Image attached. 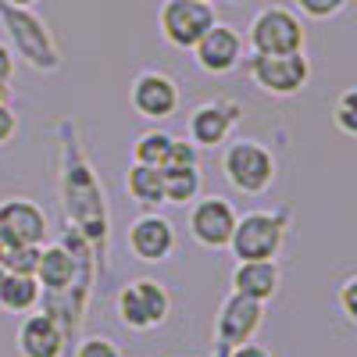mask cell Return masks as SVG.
Segmentation results:
<instances>
[{
    "label": "cell",
    "mask_w": 357,
    "mask_h": 357,
    "mask_svg": "<svg viewBox=\"0 0 357 357\" xmlns=\"http://www.w3.org/2000/svg\"><path fill=\"white\" fill-rule=\"evenodd\" d=\"M0 25H4V33L11 36V54L22 57L29 68L50 75V72H57L65 65L61 47H57L50 25L33 8H8V4H0Z\"/></svg>",
    "instance_id": "1"
},
{
    "label": "cell",
    "mask_w": 357,
    "mask_h": 357,
    "mask_svg": "<svg viewBox=\"0 0 357 357\" xmlns=\"http://www.w3.org/2000/svg\"><path fill=\"white\" fill-rule=\"evenodd\" d=\"M286 232H289V211H243L236 215V229L225 250H232L236 261H279L286 247Z\"/></svg>",
    "instance_id": "2"
},
{
    "label": "cell",
    "mask_w": 357,
    "mask_h": 357,
    "mask_svg": "<svg viewBox=\"0 0 357 357\" xmlns=\"http://www.w3.org/2000/svg\"><path fill=\"white\" fill-rule=\"evenodd\" d=\"M247 50L250 54H304L307 47V29H304V18L296 15L293 8L286 4H268L261 8L250 25H247Z\"/></svg>",
    "instance_id": "3"
},
{
    "label": "cell",
    "mask_w": 357,
    "mask_h": 357,
    "mask_svg": "<svg viewBox=\"0 0 357 357\" xmlns=\"http://www.w3.org/2000/svg\"><path fill=\"white\" fill-rule=\"evenodd\" d=\"M222 175L232 190H240L247 197H261L272 190L275 183V154L257 139H232L222 154Z\"/></svg>",
    "instance_id": "4"
},
{
    "label": "cell",
    "mask_w": 357,
    "mask_h": 357,
    "mask_svg": "<svg viewBox=\"0 0 357 357\" xmlns=\"http://www.w3.org/2000/svg\"><path fill=\"white\" fill-rule=\"evenodd\" d=\"M243 72L250 82L268 97H296L311 82V61L307 54H247Z\"/></svg>",
    "instance_id": "5"
},
{
    "label": "cell",
    "mask_w": 357,
    "mask_h": 357,
    "mask_svg": "<svg viewBox=\"0 0 357 357\" xmlns=\"http://www.w3.org/2000/svg\"><path fill=\"white\" fill-rule=\"evenodd\" d=\"M114 314L118 321L132 333H151L161 329L172 314V296L161 282L154 279H139L118 289V301H114Z\"/></svg>",
    "instance_id": "6"
},
{
    "label": "cell",
    "mask_w": 357,
    "mask_h": 357,
    "mask_svg": "<svg viewBox=\"0 0 357 357\" xmlns=\"http://www.w3.org/2000/svg\"><path fill=\"white\" fill-rule=\"evenodd\" d=\"M215 22V4H207V0H165L158 8V33L175 50H193Z\"/></svg>",
    "instance_id": "7"
},
{
    "label": "cell",
    "mask_w": 357,
    "mask_h": 357,
    "mask_svg": "<svg viewBox=\"0 0 357 357\" xmlns=\"http://www.w3.org/2000/svg\"><path fill=\"white\" fill-rule=\"evenodd\" d=\"M193 61L204 75H229L243 65L247 57V43H243V33L232 29L229 22H215L207 33L197 40V47L190 50Z\"/></svg>",
    "instance_id": "8"
},
{
    "label": "cell",
    "mask_w": 357,
    "mask_h": 357,
    "mask_svg": "<svg viewBox=\"0 0 357 357\" xmlns=\"http://www.w3.org/2000/svg\"><path fill=\"white\" fill-rule=\"evenodd\" d=\"M261 321H264V304L240 296V293H229L215 318V357H225L232 347L254 340Z\"/></svg>",
    "instance_id": "9"
},
{
    "label": "cell",
    "mask_w": 357,
    "mask_h": 357,
    "mask_svg": "<svg viewBox=\"0 0 357 357\" xmlns=\"http://www.w3.org/2000/svg\"><path fill=\"white\" fill-rule=\"evenodd\" d=\"M178 100H183L178 97V82L158 68H143L129 86V104L146 122H165V118H172L178 111Z\"/></svg>",
    "instance_id": "10"
},
{
    "label": "cell",
    "mask_w": 357,
    "mask_h": 357,
    "mask_svg": "<svg viewBox=\"0 0 357 357\" xmlns=\"http://www.w3.org/2000/svg\"><path fill=\"white\" fill-rule=\"evenodd\" d=\"M43 240H47V215L36 200H25V197L0 200V250L40 247Z\"/></svg>",
    "instance_id": "11"
},
{
    "label": "cell",
    "mask_w": 357,
    "mask_h": 357,
    "mask_svg": "<svg viewBox=\"0 0 357 357\" xmlns=\"http://www.w3.org/2000/svg\"><path fill=\"white\" fill-rule=\"evenodd\" d=\"M236 207L225 197H197L190 211V236L204 250H225L236 229Z\"/></svg>",
    "instance_id": "12"
},
{
    "label": "cell",
    "mask_w": 357,
    "mask_h": 357,
    "mask_svg": "<svg viewBox=\"0 0 357 357\" xmlns=\"http://www.w3.org/2000/svg\"><path fill=\"white\" fill-rule=\"evenodd\" d=\"M126 247L143 264H161L175 254V225L161 211H143L126 232Z\"/></svg>",
    "instance_id": "13"
},
{
    "label": "cell",
    "mask_w": 357,
    "mask_h": 357,
    "mask_svg": "<svg viewBox=\"0 0 357 357\" xmlns=\"http://www.w3.org/2000/svg\"><path fill=\"white\" fill-rule=\"evenodd\" d=\"M236 122H240V107L232 100H207L190 114V143L197 151H215L229 139Z\"/></svg>",
    "instance_id": "14"
},
{
    "label": "cell",
    "mask_w": 357,
    "mask_h": 357,
    "mask_svg": "<svg viewBox=\"0 0 357 357\" xmlns=\"http://www.w3.org/2000/svg\"><path fill=\"white\" fill-rule=\"evenodd\" d=\"M18 357H61L65 354V329L47 311H29L15 333Z\"/></svg>",
    "instance_id": "15"
},
{
    "label": "cell",
    "mask_w": 357,
    "mask_h": 357,
    "mask_svg": "<svg viewBox=\"0 0 357 357\" xmlns=\"http://www.w3.org/2000/svg\"><path fill=\"white\" fill-rule=\"evenodd\" d=\"M279 261H236L232 268V293L250 296L257 304H268L279 293Z\"/></svg>",
    "instance_id": "16"
},
{
    "label": "cell",
    "mask_w": 357,
    "mask_h": 357,
    "mask_svg": "<svg viewBox=\"0 0 357 357\" xmlns=\"http://www.w3.org/2000/svg\"><path fill=\"white\" fill-rule=\"evenodd\" d=\"M75 272H79V264H75V254L68 247H40V257H36V268H33V275L40 282V289L47 293H61L75 282Z\"/></svg>",
    "instance_id": "17"
},
{
    "label": "cell",
    "mask_w": 357,
    "mask_h": 357,
    "mask_svg": "<svg viewBox=\"0 0 357 357\" xmlns=\"http://www.w3.org/2000/svg\"><path fill=\"white\" fill-rule=\"evenodd\" d=\"M126 193L132 204H139L143 211H161L165 204V183H161V168H146V165H129L126 172Z\"/></svg>",
    "instance_id": "18"
},
{
    "label": "cell",
    "mask_w": 357,
    "mask_h": 357,
    "mask_svg": "<svg viewBox=\"0 0 357 357\" xmlns=\"http://www.w3.org/2000/svg\"><path fill=\"white\" fill-rule=\"evenodd\" d=\"M161 183H165V204L186 207L200 197L204 175H200V165H168L161 168Z\"/></svg>",
    "instance_id": "19"
},
{
    "label": "cell",
    "mask_w": 357,
    "mask_h": 357,
    "mask_svg": "<svg viewBox=\"0 0 357 357\" xmlns=\"http://www.w3.org/2000/svg\"><path fill=\"white\" fill-rule=\"evenodd\" d=\"M40 293L43 289H40L36 275H15V272H8L4 279H0V311H8V314L36 311Z\"/></svg>",
    "instance_id": "20"
},
{
    "label": "cell",
    "mask_w": 357,
    "mask_h": 357,
    "mask_svg": "<svg viewBox=\"0 0 357 357\" xmlns=\"http://www.w3.org/2000/svg\"><path fill=\"white\" fill-rule=\"evenodd\" d=\"M172 132L165 129H146L143 136H136L132 143V165H146V168H165L168 151H172Z\"/></svg>",
    "instance_id": "21"
},
{
    "label": "cell",
    "mask_w": 357,
    "mask_h": 357,
    "mask_svg": "<svg viewBox=\"0 0 357 357\" xmlns=\"http://www.w3.org/2000/svg\"><path fill=\"white\" fill-rule=\"evenodd\" d=\"M333 126H336V132H343L347 139L357 136V89H354V86L343 89V93L336 97V104H333Z\"/></svg>",
    "instance_id": "22"
},
{
    "label": "cell",
    "mask_w": 357,
    "mask_h": 357,
    "mask_svg": "<svg viewBox=\"0 0 357 357\" xmlns=\"http://www.w3.org/2000/svg\"><path fill=\"white\" fill-rule=\"evenodd\" d=\"M350 8V0H293V11L311 22H333Z\"/></svg>",
    "instance_id": "23"
},
{
    "label": "cell",
    "mask_w": 357,
    "mask_h": 357,
    "mask_svg": "<svg viewBox=\"0 0 357 357\" xmlns=\"http://www.w3.org/2000/svg\"><path fill=\"white\" fill-rule=\"evenodd\" d=\"M36 257H40V247H4L0 250L4 272H15V275H33Z\"/></svg>",
    "instance_id": "24"
},
{
    "label": "cell",
    "mask_w": 357,
    "mask_h": 357,
    "mask_svg": "<svg viewBox=\"0 0 357 357\" xmlns=\"http://www.w3.org/2000/svg\"><path fill=\"white\" fill-rule=\"evenodd\" d=\"M75 357H126L122 347L107 336H86L79 347H75Z\"/></svg>",
    "instance_id": "25"
},
{
    "label": "cell",
    "mask_w": 357,
    "mask_h": 357,
    "mask_svg": "<svg viewBox=\"0 0 357 357\" xmlns=\"http://www.w3.org/2000/svg\"><path fill=\"white\" fill-rule=\"evenodd\" d=\"M197 161H200V151H197L190 139H172V151H168L165 168L168 165H197Z\"/></svg>",
    "instance_id": "26"
},
{
    "label": "cell",
    "mask_w": 357,
    "mask_h": 357,
    "mask_svg": "<svg viewBox=\"0 0 357 357\" xmlns=\"http://www.w3.org/2000/svg\"><path fill=\"white\" fill-rule=\"evenodd\" d=\"M340 311L350 325H357V275H350L340 289Z\"/></svg>",
    "instance_id": "27"
},
{
    "label": "cell",
    "mask_w": 357,
    "mask_h": 357,
    "mask_svg": "<svg viewBox=\"0 0 357 357\" xmlns=\"http://www.w3.org/2000/svg\"><path fill=\"white\" fill-rule=\"evenodd\" d=\"M18 132V114L8 107V104H0V146H8Z\"/></svg>",
    "instance_id": "28"
},
{
    "label": "cell",
    "mask_w": 357,
    "mask_h": 357,
    "mask_svg": "<svg viewBox=\"0 0 357 357\" xmlns=\"http://www.w3.org/2000/svg\"><path fill=\"white\" fill-rule=\"evenodd\" d=\"M225 357H272V350L261 347V343H254V340H247V343H240V347H232Z\"/></svg>",
    "instance_id": "29"
},
{
    "label": "cell",
    "mask_w": 357,
    "mask_h": 357,
    "mask_svg": "<svg viewBox=\"0 0 357 357\" xmlns=\"http://www.w3.org/2000/svg\"><path fill=\"white\" fill-rule=\"evenodd\" d=\"M11 72H15V54H11V47L0 43V82H8Z\"/></svg>",
    "instance_id": "30"
},
{
    "label": "cell",
    "mask_w": 357,
    "mask_h": 357,
    "mask_svg": "<svg viewBox=\"0 0 357 357\" xmlns=\"http://www.w3.org/2000/svg\"><path fill=\"white\" fill-rule=\"evenodd\" d=\"M0 4H8V8H36L40 0H0Z\"/></svg>",
    "instance_id": "31"
},
{
    "label": "cell",
    "mask_w": 357,
    "mask_h": 357,
    "mask_svg": "<svg viewBox=\"0 0 357 357\" xmlns=\"http://www.w3.org/2000/svg\"><path fill=\"white\" fill-rule=\"evenodd\" d=\"M207 4H215V0H207Z\"/></svg>",
    "instance_id": "32"
}]
</instances>
